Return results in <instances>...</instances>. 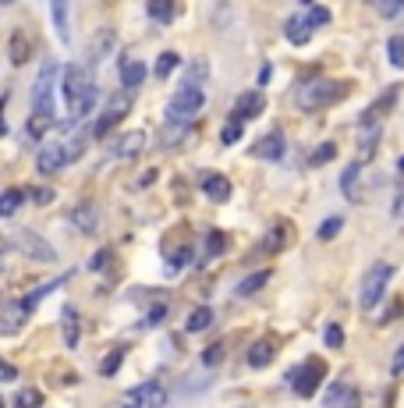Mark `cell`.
<instances>
[{
    "mask_svg": "<svg viewBox=\"0 0 404 408\" xmlns=\"http://www.w3.org/2000/svg\"><path fill=\"white\" fill-rule=\"evenodd\" d=\"M376 11H379L383 18H397V14H404V0H379Z\"/></svg>",
    "mask_w": 404,
    "mask_h": 408,
    "instance_id": "60d3db41",
    "label": "cell"
},
{
    "mask_svg": "<svg viewBox=\"0 0 404 408\" xmlns=\"http://www.w3.org/2000/svg\"><path fill=\"white\" fill-rule=\"evenodd\" d=\"M54 86H57V64L47 60L32 82V110L39 117H54Z\"/></svg>",
    "mask_w": 404,
    "mask_h": 408,
    "instance_id": "5b68a950",
    "label": "cell"
},
{
    "mask_svg": "<svg viewBox=\"0 0 404 408\" xmlns=\"http://www.w3.org/2000/svg\"><path fill=\"white\" fill-rule=\"evenodd\" d=\"M284 245H287V224H273L270 235H266V241H263V249H266V252H281Z\"/></svg>",
    "mask_w": 404,
    "mask_h": 408,
    "instance_id": "f1b7e54d",
    "label": "cell"
},
{
    "mask_svg": "<svg viewBox=\"0 0 404 408\" xmlns=\"http://www.w3.org/2000/svg\"><path fill=\"white\" fill-rule=\"evenodd\" d=\"M14 376H18V370H14L11 362H4V365H0V380H4V383H11Z\"/></svg>",
    "mask_w": 404,
    "mask_h": 408,
    "instance_id": "f5cc1de1",
    "label": "cell"
},
{
    "mask_svg": "<svg viewBox=\"0 0 404 408\" xmlns=\"http://www.w3.org/2000/svg\"><path fill=\"white\" fill-rule=\"evenodd\" d=\"M178 64H181V57H178L174 50H167V53L156 57V68H153V71H156V78H170V71H174Z\"/></svg>",
    "mask_w": 404,
    "mask_h": 408,
    "instance_id": "836d02e7",
    "label": "cell"
},
{
    "mask_svg": "<svg viewBox=\"0 0 404 408\" xmlns=\"http://www.w3.org/2000/svg\"><path fill=\"white\" fill-rule=\"evenodd\" d=\"M121 362H124V348H117V352L106 355V359H103V365H99V373H103V376H114V373L121 370Z\"/></svg>",
    "mask_w": 404,
    "mask_h": 408,
    "instance_id": "f35d334b",
    "label": "cell"
},
{
    "mask_svg": "<svg viewBox=\"0 0 404 408\" xmlns=\"http://www.w3.org/2000/svg\"><path fill=\"white\" fill-rule=\"evenodd\" d=\"M323 341H326V348H344V331H340L337 323H330L326 334H323Z\"/></svg>",
    "mask_w": 404,
    "mask_h": 408,
    "instance_id": "7bdbcfd3",
    "label": "cell"
},
{
    "mask_svg": "<svg viewBox=\"0 0 404 408\" xmlns=\"http://www.w3.org/2000/svg\"><path fill=\"white\" fill-rule=\"evenodd\" d=\"M358 181H361V160L348 163L344 171H340V195L348 202H361V192H358Z\"/></svg>",
    "mask_w": 404,
    "mask_h": 408,
    "instance_id": "5bb4252c",
    "label": "cell"
},
{
    "mask_svg": "<svg viewBox=\"0 0 404 408\" xmlns=\"http://www.w3.org/2000/svg\"><path fill=\"white\" fill-rule=\"evenodd\" d=\"M241 125H245V121H238V117L230 114V121H227L224 132H220V142H224V146H234V142L241 139Z\"/></svg>",
    "mask_w": 404,
    "mask_h": 408,
    "instance_id": "d590c367",
    "label": "cell"
},
{
    "mask_svg": "<svg viewBox=\"0 0 404 408\" xmlns=\"http://www.w3.org/2000/svg\"><path fill=\"white\" fill-rule=\"evenodd\" d=\"M142 146H145V135H142V132H128L124 139H117V142H114V156L128 160V156L142 153Z\"/></svg>",
    "mask_w": 404,
    "mask_h": 408,
    "instance_id": "603a6c76",
    "label": "cell"
},
{
    "mask_svg": "<svg viewBox=\"0 0 404 408\" xmlns=\"http://www.w3.org/2000/svg\"><path fill=\"white\" fill-rule=\"evenodd\" d=\"M39 391H21L18 398H14V408H39Z\"/></svg>",
    "mask_w": 404,
    "mask_h": 408,
    "instance_id": "f6af8a7d",
    "label": "cell"
},
{
    "mask_svg": "<svg viewBox=\"0 0 404 408\" xmlns=\"http://www.w3.org/2000/svg\"><path fill=\"white\" fill-rule=\"evenodd\" d=\"M60 326H64V344H68V348H78L82 323H78V309H75V305H64V309H60Z\"/></svg>",
    "mask_w": 404,
    "mask_h": 408,
    "instance_id": "9a60e30c",
    "label": "cell"
},
{
    "mask_svg": "<svg viewBox=\"0 0 404 408\" xmlns=\"http://www.w3.org/2000/svg\"><path fill=\"white\" fill-rule=\"evenodd\" d=\"M387 50H390V64L394 68H404V36H394L390 43H387Z\"/></svg>",
    "mask_w": 404,
    "mask_h": 408,
    "instance_id": "ab89813d",
    "label": "cell"
},
{
    "mask_svg": "<svg viewBox=\"0 0 404 408\" xmlns=\"http://www.w3.org/2000/svg\"><path fill=\"white\" fill-rule=\"evenodd\" d=\"M195 132V125H167V132H163V149H174V146H181V142Z\"/></svg>",
    "mask_w": 404,
    "mask_h": 408,
    "instance_id": "4316f807",
    "label": "cell"
},
{
    "mask_svg": "<svg viewBox=\"0 0 404 408\" xmlns=\"http://www.w3.org/2000/svg\"><path fill=\"white\" fill-rule=\"evenodd\" d=\"M32 43H29V36L25 29H14L11 32V43H8V53H11V64H25V57H29Z\"/></svg>",
    "mask_w": 404,
    "mask_h": 408,
    "instance_id": "cb8c5ba5",
    "label": "cell"
},
{
    "mask_svg": "<svg viewBox=\"0 0 404 408\" xmlns=\"http://www.w3.org/2000/svg\"><path fill=\"white\" fill-rule=\"evenodd\" d=\"M18 249L25 252L29 259H36V263H54L57 259V249H54L47 238H39L36 231H21L18 235Z\"/></svg>",
    "mask_w": 404,
    "mask_h": 408,
    "instance_id": "30bf717a",
    "label": "cell"
},
{
    "mask_svg": "<svg viewBox=\"0 0 404 408\" xmlns=\"http://www.w3.org/2000/svg\"><path fill=\"white\" fill-rule=\"evenodd\" d=\"M206 75H209V64H206V60H195V64H191V68L185 71V86H195V89H202Z\"/></svg>",
    "mask_w": 404,
    "mask_h": 408,
    "instance_id": "e575fe53",
    "label": "cell"
},
{
    "mask_svg": "<svg viewBox=\"0 0 404 408\" xmlns=\"http://www.w3.org/2000/svg\"><path fill=\"white\" fill-rule=\"evenodd\" d=\"M273 355H276V341L273 337H259L248 348V365H252V370H263V365L273 362Z\"/></svg>",
    "mask_w": 404,
    "mask_h": 408,
    "instance_id": "ac0fdd59",
    "label": "cell"
},
{
    "mask_svg": "<svg viewBox=\"0 0 404 408\" xmlns=\"http://www.w3.org/2000/svg\"><path fill=\"white\" fill-rule=\"evenodd\" d=\"M209 323H213V309H209V305H199V309L188 316V323H185V326H188L191 334H199V331H206Z\"/></svg>",
    "mask_w": 404,
    "mask_h": 408,
    "instance_id": "4dcf8cb0",
    "label": "cell"
},
{
    "mask_svg": "<svg viewBox=\"0 0 404 408\" xmlns=\"http://www.w3.org/2000/svg\"><path fill=\"white\" fill-rule=\"evenodd\" d=\"M340 228H344V220H340V217H330V220H323V228H319V238L330 241V238L340 235Z\"/></svg>",
    "mask_w": 404,
    "mask_h": 408,
    "instance_id": "b9f144b4",
    "label": "cell"
},
{
    "mask_svg": "<svg viewBox=\"0 0 404 408\" xmlns=\"http://www.w3.org/2000/svg\"><path fill=\"white\" fill-rule=\"evenodd\" d=\"M333 153H337V146H333V142H326V146H319L312 153V163H326V160H333Z\"/></svg>",
    "mask_w": 404,
    "mask_h": 408,
    "instance_id": "7dc6e473",
    "label": "cell"
},
{
    "mask_svg": "<svg viewBox=\"0 0 404 408\" xmlns=\"http://www.w3.org/2000/svg\"><path fill=\"white\" fill-rule=\"evenodd\" d=\"M390 370H394V373H401V370H404V344L397 348V355H394V362H390Z\"/></svg>",
    "mask_w": 404,
    "mask_h": 408,
    "instance_id": "db71d44e",
    "label": "cell"
},
{
    "mask_svg": "<svg viewBox=\"0 0 404 408\" xmlns=\"http://www.w3.org/2000/svg\"><path fill=\"white\" fill-rule=\"evenodd\" d=\"M323 376H326V362L323 359H309L305 365L287 370V383L294 387L298 398H312L319 391V383H323Z\"/></svg>",
    "mask_w": 404,
    "mask_h": 408,
    "instance_id": "277c9868",
    "label": "cell"
},
{
    "mask_svg": "<svg viewBox=\"0 0 404 408\" xmlns=\"http://www.w3.org/2000/svg\"><path fill=\"white\" fill-rule=\"evenodd\" d=\"M29 320V309L21 302H8L4 305V316H0V334H18V326Z\"/></svg>",
    "mask_w": 404,
    "mask_h": 408,
    "instance_id": "ffe728a7",
    "label": "cell"
},
{
    "mask_svg": "<svg viewBox=\"0 0 404 408\" xmlns=\"http://www.w3.org/2000/svg\"><path fill=\"white\" fill-rule=\"evenodd\" d=\"M50 128H54V117H39V114H32V121L25 125V135H29L32 142H39V139L47 135Z\"/></svg>",
    "mask_w": 404,
    "mask_h": 408,
    "instance_id": "d6a6232c",
    "label": "cell"
},
{
    "mask_svg": "<svg viewBox=\"0 0 404 408\" xmlns=\"http://www.w3.org/2000/svg\"><path fill=\"white\" fill-rule=\"evenodd\" d=\"M114 43H117V32L110 25H99L93 43H89V64H103V60L114 53Z\"/></svg>",
    "mask_w": 404,
    "mask_h": 408,
    "instance_id": "8fae6325",
    "label": "cell"
},
{
    "mask_svg": "<svg viewBox=\"0 0 404 408\" xmlns=\"http://www.w3.org/2000/svg\"><path fill=\"white\" fill-rule=\"evenodd\" d=\"M376 142H379V128H372L369 132V139L361 142V153H358V160H366V156H372L376 153Z\"/></svg>",
    "mask_w": 404,
    "mask_h": 408,
    "instance_id": "bcb514c9",
    "label": "cell"
},
{
    "mask_svg": "<svg viewBox=\"0 0 404 408\" xmlns=\"http://www.w3.org/2000/svg\"><path fill=\"white\" fill-rule=\"evenodd\" d=\"M50 14H54V25H57L60 43H71V29H68V4H64V0H54V4H50Z\"/></svg>",
    "mask_w": 404,
    "mask_h": 408,
    "instance_id": "484cf974",
    "label": "cell"
},
{
    "mask_svg": "<svg viewBox=\"0 0 404 408\" xmlns=\"http://www.w3.org/2000/svg\"><path fill=\"white\" fill-rule=\"evenodd\" d=\"M21 202H25V192H21V189H8L4 195H0V217H11Z\"/></svg>",
    "mask_w": 404,
    "mask_h": 408,
    "instance_id": "f546056e",
    "label": "cell"
},
{
    "mask_svg": "<svg viewBox=\"0 0 404 408\" xmlns=\"http://www.w3.org/2000/svg\"><path fill=\"white\" fill-rule=\"evenodd\" d=\"M202 192L209 202H227L230 199V181L224 174H206L202 178Z\"/></svg>",
    "mask_w": 404,
    "mask_h": 408,
    "instance_id": "44dd1931",
    "label": "cell"
},
{
    "mask_svg": "<svg viewBox=\"0 0 404 408\" xmlns=\"http://www.w3.org/2000/svg\"><path fill=\"white\" fill-rule=\"evenodd\" d=\"M224 359V344H213V348L206 352V365H217Z\"/></svg>",
    "mask_w": 404,
    "mask_h": 408,
    "instance_id": "c3c4849f",
    "label": "cell"
},
{
    "mask_svg": "<svg viewBox=\"0 0 404 408\" xmlns=\"http://www.w3.org/2000/svg\"><path fill=\"white\" fill-rule=\"evenodd\" d=\"M68 220L75 224V228H78L82 235H93V231H96V224H99V217H96V206H93V202H78V206L68 213Z\"/></svg>",
    "mask_w": 404,
    "mask_h": 408,
    "instance_id": "2e32d148",
    "label": "cell"
},
{
    "mask_svg": "<svg viewBox=\"0 0 404 408\" xmlns=\"http://www.w3.org/2000/svg\"><path fill=\"white\" fill-rule=\"evenodd\" d=\"M284 149H287L284 135L270 132V135H263V139L252 146V156H259V160H284Z\"/></svg>",
    "mask_w": 404,
    "mask_h": 408,
    "instance_id": "4fadbf2b",
    "label": "cell"
},
{
    "mask_svg": "<svg viewBox=\"0 0 404 408\" xmlns=\"http://www.w3.org/2000/svg\"><path fill=\"white\" fill-rule=\"evenodd\" d=\"M305 22H309V25H326V22H330V11L319 8V4H316V8H305Z\"/></svg>",
    "mask_w": 404,
    "mask_h": 408,
    "instance_id": "ee69618b",
    "label": "cell"
},
{
    "mask_svg": "<svg viewBox=\"0 0 404 408\" xmlns=\"http://www.w3.org/2000/svg\"><path fill=\"white\" fill-rule=\"evenodd\" d=\"M224 245H227L224 231H209V235H206V256H209V259H213V256H220V252H224Z\"/></svg>",
    "mask_w": 404,
    "mask_h": 408,
    "instance_id": "74e56055",
    "label": "cell"
},
{
    "mask_svg": "<svg viewBox=\"0 0 404 408\" xmlns=\"http://www.w3.org/2000/svg\"><path fill=\"white\" fill-rule=\"evenodd\" d=\"M188 263H191V249H188V245H181V249L167 259V270H170V274H178L181 267H188Z\"/></svg>",
    "mask_w": 404,
    "mask_h": 408,
    "instance_id": "8d00e7d4",
    "label": "cell"
},
{
    "mask_svg": "<svg viewBox=\"0 0 404 408\" xmlns=\"http://www.w3.org/2000/svg\"><path fill=\"white\" fill-rule=\"evenodd\" d=\"M401 171H404V160H401Z\"/></svg>",
    "mask_w": 404,
    "mask_h": 408,
    "instance_id": "11a10c76",
    "label": "cell"
},
{
    "mask_svg": "<svg viewBox=\"0 0 404 408\" xmlns=\"http://www.w3.org/2000/svg\"><path fill=\"white\" fill-rule=\"evenodd\" d=\"M266 280H270V270H255V274H248V277L238 284V295H255Z\"/></svg>",
    "mask_w": 404,
    "mask_h": 408,
    "instance_id": "1f68e13d",
    "label": "cell"
},
{
    "mask_svg": "<svg viewBox=\"0 0 404 408\" xmlns=\"http://www.w3.org/2000/svg\"><path fill=\"white\" fill-rule=\"evenodd\" d=\"M149 18L160 25H170L174 22V4H170V0H149Z\"/></svg>",
    "mask_w": 404,
    "mask_h": 408,
    "instance_id": "83f0119b",
    "label": "cell"
},
{
    "mask_svg": "<svg viewBox=\"0 0 404 408\" xmlns=\"http://www.w3.org/2000/svg\"><path fill=\"white\" fill-rule=\"evenodd\" d=\"M284 36L291 39L294 47H305L309 39H312V25L305 22V14H291V18H287V25H284Z\"/></svg>",
    "mask_w": 404,
    "mask_h": 408,
    "instance_id": "7402d4cb",
    "label": "cell"
},
{
    "mask_svg": "<svg viewBox=\"0 0 404 408\" xmlns=\"http://www.w3.org/2000/svg\"><path fill=\"white\" fill-rule=\"evenodd\" d=\"M68 149H64V142L57 139V142H43V149H39V156H36V167H39V174H57L60 167H68Z\"/></svg>",
    "mask_w": 404,
    "mask_h": 408,
    "instance_id": "9c48e42d",
    "label": "cell"
},
{
    "mask_svg": "<svg viewBox=\"0 0 404 408\" xmlns=\"http://www.w3.org/2000/svg\"><path fill=\"white\" fill-rule=\"evenodd\" d=\"M326 408H358V391L348 383H333L330 391H326Z\"/></svg>",
    "mask_w": 404,
    "mask_h": 408,
    "instance_id": "e0dca14e",
    "label": "cell"
},
{
    "mask_svg": "<svg viewBox=\"0 0 404 408\" xmlns=\"http://www.w3.org/2000/svg\"><path fill=\"white\" fill-rule=\"evenodd\" d=\"M128 110H132V93H117V96H110V99H106V107H103V114H99V121L93 125V139H103Z\"/></svg>",
    "mask_w": 404,
    "mask_h": 408,
    "instance_id": "ba28073f",
    "label": "cell"
},
{
    "mask_svg": "<svg viewBox=\"0 0 404 408\" xmlns=\"http://www.w3.org/2000/svg\"><path fill=\"white\" fill-rule=\"evenodd\" d=\"M145 82V64L142 60H121V86H124V93H135L139 86Z\"/></svg>",
    "mask_w": 404,
    "mask_h": 408,
    "instance_id": "d6986e66",
    "label": "cell"
},
{
    "mask_svg": "<svg viewBox=\"0 0 404 408\" xmlns=\"http://www.w3.org/2000/svg\"><path fill=\"white\" fill-rule=\"evenodd\" d=\"M390 280H394V267H390V263H383V259H376L369 267V274H366V280H361V295H358L361 309H372V305L383 298V291H387Z\"/></svg>",
    "mask_w": 404,
    "mask_h": 408,
    "instance_id": "8992f818",
    "label": "cell"
},
{
    "mask_svg": "<svg viewBox=\"0 0 404 408\" xmlns=\"http://www.w3.org/2000/svg\"><path fill=\"white\" fill-rule=\"evenodd\" d=\"M163 316H167V305H163V302H156L153 309H149V323H160Z\"/></svg>",
    "mask_w": 404,
    "mask_h": 408,
    "instance_id": "816d5d0a",
    "label": "cell"
},
{
    "mask_svg": "<svg viewBox=\"0 0 404 408\" xmlns=\"http://www.w3.org/2000/svg\"><path fill=\"white\" fill-rule=\"evenodd\" d=\"M29 195H32V199H36V202H39V206H47V202H50V199H54V192H50V189H32V192H29Z\"/></svg>",
    "mask_w": 404,
    "mask_h": 408,
    "instance_id": "681fc988",
    "label": "cell"
},
{
    "mask_svg": "<svg viewBox=\"0 0 404 408\" xmlns=\"http://www.w3.org/2000/svg\"><path fill=\"white\" fill-rule=\"evenodd\" d=\"M397 104V89H390V93H383L379 99H376V104L366 110V114H361V125H376V121L383 117V114H387L390 107Z\"/></svg>",
    "mask_w": 404,
    "mask_h": 408,
    "instance_id": "d4e9b609",
    "label": "cell"
},
{
    "mask_svg": "<svg viewBox=\"0 0 404 408\" xmlns=\"http://www.w3.org/2000/svg\"><path fill=\"white\" fill-rule=\"evenodd\" d=\"M202 107H206V93L181 82L178 93L170 96V104H167V121L170 125H195V117H199Z\"/></svg>",
    "mask_w": 404,
    "mask_h": 408,
    "instance_id": "7a4b0ae2",
    "label": "cell"
},
{
    "mask_svg": "<svg viewBox=\"0 0 404 408\" xmlns=\"http://www.w3.org/2000/svg\"><path fill=\"white\" fill-rule=\"evenodd\" d=\"M348 93L344 82H305V86H298V107L302 110H319V107H330L337 104L340 96Z\"/></svg>",
    "mask_w": 404,
    "mask_h": 408,
    "instance_id": "3957f363",
    "label": "cell"
},
{
    "mask_svg": "<svg viewBox=\"0 0 404 408\" xmlns=\"http://www.w3.org/2000/svg\"><path fill=\"white\" fill-rule=\"evenodd\" d=\"M106 259H110V252L99 249V252L93 256V263H89V270H103V267H106Z\"/></svg>",
    "mask_w": 404,
    "mask_h": 408,
    "instance_id": "f907efd6",
    "label": "cell"
},
{
    "mask_svg": "<svg viewBox=\"0 0 404 408\" xmlns=\"http://www.w3.org/2000/svg\"><path fill=\"white\" fill-rule=\"evenodd\" d=\"M167 405V387L160 380H145L135 391H128L121 408H163Z\"/></svg>",
    "mask_w": 404,
    "mask_h": 408,
    "instance_id": "52a82bcc",
    "label": "cell"
},
{
    "mask_svg": "<svg viewBox=\"0 0 404 408\" xmlns=\"http://www.w3.org/2000/svg\"><path fill=\"white\" fill-rule=\"evenodd\" d=\"M64 99H68L71 121H82L85 114H93V107H96V86H93V78L85 75L78 64L64 68Z\"/></svg>",
    "mask_w": 404,
    "mask_h": 408,
    "instance_id": "6da1fadb",
    "label": "cell"
},
{
    "mask_svg": "<svg viewBox=\"0 0 404 408\" xmlns=\"http://www.w3.org/2000/svg\"><path fill=\"white\" fill-rule=\"evenodd\" d=\"M263 107H266V96H263L259 89H248V93H241V96H238V104H234V117H238V121L259 117V114H263Z\"/></svg>",
    "mask_w": 404,
    "mask_h": 408,
    "instance_id": "7c38bea8",
    "label": "cell"
}]
</instances>
